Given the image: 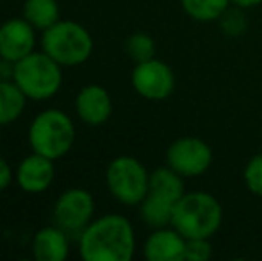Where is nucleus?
I'll return each instance as SVG.
<instances>
[{
	"label": "nucleus",
	"instance_id": "23",
	"mask_svg": "<svg viewBox=\"0 0 262 261\" xmlns=\"http://www.w3.org/2000/svg\"><path fill=\"white\" fill-rule=\"evenodd\" d=\"M13 177H14V174H13V170H11L9 163L0 156V192H4V190L13 183Z\"/></svg>",
	"mask_w": 262,
	"mask_h": 261
},
{
	"label": "nucleus",
	"instance_id": "5",
	"mask_svg": "<svg viewBox=\"0 0 262 261\" xmlns=\"http://www.w3.org/2000/svg\"><path fill=\"white\" fill-rule=\"evenodd\" d=\"M62 66L49 54L31 52L24 59L16 61L13 81L31 101H49L59 91L62 84Z\"/></svg>",
	"mask_w": 262,
	"mask_h": 261
},
{
	"label": "nucleus",
	"instance_id": "10",
	"mask_svg": "<svg viewBox=\"0 0 262 261\" xmlns=\"http://www.w3.org/2000/svg\"><path fill=\"white\" fill-rule=\"evenodd\" d=\"M36 47V29L25 18H11L0 25V57L11 63L24 59Z\"/></svg>",
	"mask_w": 262,
	"mask_h": 261
},
{
	"label": "nucleus",
	"instance_id": "12",
	"mask_svg": "<svg viewBox=\"0 0 262 261\" xmlns=\"http://www.w3.org/2000/svg\"><path fill=\"white\" fill-rule=\"evenodd\" d=\"M187 238L173 226L157 227L143 244V256L148 261H186Z\"/></svg>",
	"mask_w": 262,
	"mask_h": 261
},
{
	"label": "nucleus",
	"instance_id": "6",
	"mask_svg": "<svg viewBox=\"0 0 262 261\" xmlns=\"http://www.w3.org/2000/svg\"><path fill=\"white\" fill-rule=\"evenodd\" d=\"M105 185L109 193L125 206H139L148 193L150 172L134 156H118L107 165Z\"/></svg>",
	"mask_w": 262,
	"mask_h": 261
},
{
	"label": "nucleus",
	"instance_id": "18",
	"mask_svg": "<svg viewBox=\"0 0 262 261\" xmlns=\"http://www.w3.org/2000/svg\"><path fill=\"white\" fill-rule=\"evenodd\" d=\"M184 13L194 22L210 24L217 22L230 6V0H180Z\"/></svg>",
	"mask_w": 262,
	"mask_h": 261
},
{
	"label": "nucleus",
	"instance_id": "20",
	"mask_svg": "<svg viewBox=\"0 0 262 261\" xmlns=\"http://www.w3.org/2000/svg\"><path fill=\"white\" fill-rule=\"evenodd\" d=\"M220 29L228 38H239L248 29V18H246V9H241L237 6H228L227 11L217 20Z\"/></svg>",
	"mask_w": 262,
	"mask_h": 261
},
{
	"label": "nucleus",
	"instance_id": "14",
	"mask_svg": "<svg viewBox=\"0 0 262 261\" xmlns=\"http://www.w3.org/2000/svg\"><path fill=\"white\" fill-rule=\"evenodd\" d=\"M31 249L36 261H64L70 254L68 233L57 224L45 226L36 231Z\"/></svg>",
	"mask_w": 262,
	"mask_h": 261
},
{
	"label": "nucleus",
	"instance_id": "16",
	"mask_svg": "<svg viewBox=\"0 0 262 261\" xmlns=\"http://www.w3.org/2000/svg\"><path fill=\"white\" fill-rule=\"evenodd\" d=\"M27 104V97L14 81H0V127L16 122Z\"/></svg>",
	"mask_w": 262,
	"mask_h": 261
},
{
	"label": "nucleus",
	"instance_id": "19",
	"mask_svg": "<svg viewBox=\"0 0 262 261\" xmlns=\"http://www.w3.org/2000/svg\"><path fill=\"white\" fill-rule=\"evenodd\" d=\"M125 52L136 63H143L152 57H156V42L150 34L138 31L130 34L125 42Z\"/></svg>",
	"mask_w": 262,
	"mask_h": 261
},
{
	"label": "nucleus",
	"instance_id": "21",
	"mask_svg": "<svg viewBox=\"0 0 262 261\" xmlns=\"http://www.w3.org/2000/svg\"><path fill=\"white\" fill-rule=\"evenodd\" d=\"M243 181L252 195L262 197V152L252 156L245 165Z\"/></svg>",
	"mask_w": 262,
	"mask_h": 261
},
{
	"label": "nucleus",
	"instance_id": "2",
	"mask_svg": "<svg viewBox=\"0 0 262 261\" xmlns=\"http://www.w3.org/2000/svg\"><path fill=\"white\" fill-rule=\"evenodd\" d=\"M223 224V206L209 192H186L175 204L171 226L186 238H212Z\"/></svg>",
	"mask_w": 262,
	"mask_h": 261
},
{
	"label": "nucleus",
	"instance_id": "24",
	"mask_svg": "<svg viewBox=\"0 0 262 261\" xmlns=\"http://www.w3.org/2000/svg\"><path fill=\"white\" fill-rule=\"evenodd\" d=\"M13 70L14 63L0 57V81H13Z\"/></svg>",
	"mask_w": 262,
	"mask_h": 261
},
{
	"label": "nucleus",
	"instance_id": "9",
	"mask_svg": "<svg viewBox=\"0 0 262 261\" xmlns=\"http://www.w3.org/2000/svg\"><path fill=\"white\" fill-rule=\"evenodd\" d=\"M55 224L66 233L80 236L95 218V198L84 188H70L57 197L54 204Z\"/></svg>",
	"mask_w": 262,
	"mask_h": 261
},
{
	"label": "nucleus",
	"instance_id": "22",
	"mask_svg": "<svg viewBox=\"0 0 262 261\" xmlns=\"http://www.w3.org/2000/svg\"><path fill=\"white\" fill-rule=\"evenodd\" d=\"M212 258L210 238H187L186 261H207Z\"/></svg>",
	"mask_w": 262,
	"mask_h": 261
},
{
	"label": "nucleus",
	"instance_id": "25",
	"mask_svg": "<svg viewBox=\"0 0 262 261\" xmlns=\"http://www.w3.org/2000/svg\"><path fill=\"white\" fill-rule=\"evenodd\" d=\"M230 4L232 6H237V7H241V9H253V7H257V6H260L262 4V0H230Z\"/></svg>",
	"mask_w": 262,
	"mask_h": 261
},
{
	"label": "nucleus",
	"instance_id": "15",
	"mask_svg": "<svg viewBox=\"0 0 262 261\" xmlns=\"http://www.w3.org/2000/svg\"><path fill=\"white\" fill-rule=\"evenodd\" d=\"M184 181L186 179L180 174H177L173 168H169L168 165L166 167H159L150 172L148 193L175 206L182 198L184 193H186V183Z\"/></svg>",
	"mask_w": 262,
	"mask_h": 261
},
{
	"label": "nucleus",
	"instance_id": "13",
	"mask_svg": "<svg viewBox=\"0 0 262 261\" xmlns=\"http://www.w3.org/2000/svg\"><path fill=\"white\" fill-rule=\"evenodd\" d=\"M77 116L88 126H104L113 115V98L100 84H88L75 97Z\"/></svg>",
	"mask_w": 262,
	"mask_h": 261
},
{
	"label": "nucleus",
	"instance_id": "7",
	"mask_svg": "<svg viewBox=\"0 0 262 261\" xmlns=\"http://www.w3.org/2000/svg\"><path fill=\"white\" fill-rule=\"evenodd\" d=\"M214 152L205 139L196 136H182L169 143L166 150V165L184 179L204 175L210 168Z\"/></svg>",
	"mask_w": 262,
	"mask_h": 261
},
{
	"label": "nucleus",
	"instance_id": "8",
	"mask_svg": "<svg viewBox=\"0 0 262 261\" xmlns=\"http://www.w3.org/2000/svg\"><path fill=\"white\" fill-rule=\"evenodd\" d=\"M130 84L136 93L146 101H164L175 91V72L168 63L152 57L134 65Z\"/></svg>",
	"mask_w": 262,
	"mask_h": 261
},
{
	"label": "nucleus",
	"instance_id": "4",
	"mask_svg": "<svg viewBox=\"0 0 262 261\" xmlns=\"http://www.w3.org/2000/svg\"><path fill=\"white\" fill-rule=\"evenodd\" d=\"M75 142L73 120L61 109H45L38 113L29 126V145L50 159H59L72 150Z\"/></svg>",
	"mask_w": 262,
	"mask_h": 261
},
{
	"label": "nucleus",
	"instance_id": "17",
	"mask_svg": "<svg viewBox=\"0 0 262 261\" xmlns=\"http://www.w3.org/2000/svg\"><path fill=\"white\" fill-rule=\"evenodd\" d=\"M59 14L57 0H27L24 6V18L41 32L61 20Z\"/></svg>",
	"mask_w": 262,
	"mask_h": 261
},
{
	"label": "nucleus",
	"instance_id": "26",
	"mask_svg": "<svg viewBox=\"0 0 262 261\" xmlns=\"http://www.w3.org/2000/svg\"><path fill=\"white\" fill-rule=\"evenodd\" d=\"M260 136H262V131H260Z\"/></svg>",
	"mask_w": 262,
	"mask_h": 261
},
{
	"label": "nucleus",
	"instance_id": "3",
	"mask_svg": "<svg viewBox=\"0 0 262 261\" xmlns=\"http://www.w3.org/2000/svg\"><path fill=\"white\" fill-rule=\"evenodd\" d=\"M41 50L61 66H79L93 54V38L84 25L59 20L41 32Z\"/></svg>",
	"mask_w": 262,
	"mask_h": 261
},
{
	"label": "nucleus",
	"instance_id": "11",
	"mask_svg": "<svg viewBox=\"0 0 262 261\" xmlns=\"http://www.w3.org/2000/svg\"><path fill=\"white\" fill-rule=\"evenodd\" d=\"M55 177L54 159L38 152L29 154L20 161L14 179L25 193H43L52 186Z\"/></svg>",
	"mask_w": 262,
	"mask_h": 261
},
{
	"label": "nucleus",
	"instance_id": "1",
	"mask_svg": "<svg viewBox=\"0 0 262 261\" xmlns=\"http://www.w3.org/2000/svg\"><path fill=\"white\" fill-rule=\"evenodd\" d=\"M84 261H130L136 254L134 226L120 213L93 218L79 236Z\"/></svg>",
	"mask_w": 262,
	"mask_h": 261
}]
</instances>
